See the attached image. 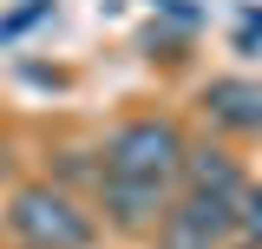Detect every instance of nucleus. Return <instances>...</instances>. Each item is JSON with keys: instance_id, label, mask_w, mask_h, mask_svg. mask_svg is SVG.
<instances>
[{"instance_id": "obj_1", "label": "nucleus", "mask_w": 262, "mask_h": 249, "mask_svg": "<svg viewBox=\"0 0 262 249\" xmlns=\"http://www.w3.org/2000/svg\"><path fill=\"white\" fill-rule=\"evenodd\" d=\"M184 171V131L170 118H138L105 144V177H138V184H170Z\"/></svg>"}, {"instance_id": "obj_2", "label": "nucleus", "mask_w": 262, "mask_h": 249, "mask_svg": "<svg viewBox=\"0 0 262 249\" xmlns=\"http://www.w3.org/2000/svg\"><path fill=\"white\" fill-rule=\"evenodd\" d=\"M7 223H13V236L33 249H92V217L66 197V190L53 184H33L13 197V210H7Z\"/></svg>"}, {"instance_id": "obj_3", "label": "nucleus", "mask_w": 262, "mask_h": 249, "mask_svg": "<svg viewBox=\"0 0 262 249\" xmlns=\"http://www.w3.org/2000/svg\"><path fill=\"white\" fill-rule=\"evenodd\" d=\"M105 210L118 230H144V223L164 210V184H138V177H105Z\"/></svg>"}, {"instance_id": "obj_4", "label": "nucleus", "mask_w": 262, "mask_h": 249, "mask_svg": "<svg viewBox=\"0 0 262 249\" xmlns=\"http://www.w3.org/2000/svg\"><path fill=\"white\" fill-rule=\"evenodd\" d=\"M170 217L184 223V230H196V236H210V243H223L229 230H236V203L229 197H210V190H184V203Z\"/></svg>"}, {"instance_id": "obj_5", "label": "nucleus", "mask_w": 262, "mask_h": 249, "mask_svg": "<svg viewBox=\"0 0 262 249\" xmlns=\"http://www.w3.org/2000/svg\"><path fill=\"white\" fill-rule=\"evenodd\" d=\"M184 177H190V190H210V197H243V171L229 164L223 151H184Z\"/></svg>"}, {"instance_id": "obj_6", "label": "nucleus", "mask_w": 262, "mask_h": 249, "mask_svg": "<svg viewBox=\"0 0 262 249\" xmlns=\"http://www.w3.org/2000/svg\"><path fill=\"white\" fill-rule=\"evenodd\" d=\"M249 105H256V79H216V86H203V112L216 125L249 131Z\"/></svg>"}, {"instance_id": "obj_7", "label": "nucleus", "mask_w": 262, "mask_h": 249, "mask_svg": "<svg viewBox=\"0 0 262 249\" xmlns=\"http://www.w3.org/2000/svg\"><path fill=\"white\" fill-rule=\"evenodd\" d=\"M236 230H249V243H262V190H249V184L236 197Z\"/></svg>"}, {"instance_id": "obj_8", "label": "nucleus", "mask_w": 262, "mask_h": 249, "mask_svg": "<svg viewBox=\"0 0 262 249\" xmlns=\"http://www.w3.org/2000/svg\"><path fill=\"white\" fill-rule=\"evenodd\" d=\"M164 249H210V236H196V230H184L177 217H164Z\"/></svg>"}, {"instance_id": "obj_9", "label": "nucleus", "mask_w": 262, "mask_h": 249, "mask_svg": "<svg viewBox=\"0 0 262 249\" xmlns=\"http://www.w3.org/2000/svg\"><path fill=\"white\" fill-rule=\"evenodd\" d=\"M243 249H262V243H243Z\"/></svg>"}]
</instances>
